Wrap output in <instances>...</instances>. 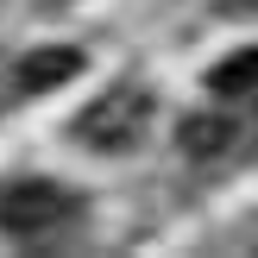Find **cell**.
I'll use <instances>...</instances> for the list:
<instances>
[{"instance_id":"cell-1","label":"cell","mask_w":258,"mask_h":258,"mask_svg":"<svg viewBox=\"0 0 258 258\" xmlns=\"http://www.w3.org/2000/svg\"><path fill=\"white\" fill-rule=\"evenodd\" d=\"M70 214H76V202L63 196L57 183H44V176H19V183L0 189V227H7V233H19V239L50 233V227L70 221Z\"/></svg>"},{"instance_id":"cell-2","label":"cell","mask_w":258,"mask_h":258,"mask_svg":"<svg viewBox=\"0 0 258 258\" xmlns=\"http://www.w3.org/2000/svg\"><path fill=\"white\" fill-rule=\"evenodd\" d=\"M145 113H151V101H145V88H120L113 101H101V107H88L82 120H76V139L82 145H107V151H120L126 139L145 126Z\"/></svg>"},{"instance_id":"cell-3","label":"cell","mask_w":258,"mask_h":258,"mask_svg":"<svg viewBox=\"0 0 258 258\" xmlns=\"http://www.w3.org/2000/svg\"><path fill=\"white\" fill-rule=\"evenodd\" d=\"M82 70V50H32V57L19 63V88L25 95H44V88H57V82H70V76Z\"/></svg>"},{"instance_id":"cell-4","label":"cell","mask_w":258,"mask_h":258,"mask_svg":"<svg viewBox=\"0 0 258 258\" xmlns=\"http://www.w3.org/2000/svg\"><path fill=\"white\" fill-rule=\"evenodd\" d=\"M252 82H258V44L233 50V57H221V63L208 70V88H221V95H246Z\"/></svg>"},{"instance_id":"cell-5","label":"cell","mask_w":258,"mask_h":258,"mask_svg":"<svg viewBox=\"0 0 258 258\" xmlns=\"http://www.w3.org/2000/svg\"><path fill=\"white\" fill-rule=\"evenodd\" d=\"M233 139V120H183V151L189 158H208Z\"/></svg>"}]
</instances>
